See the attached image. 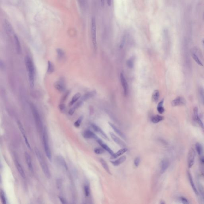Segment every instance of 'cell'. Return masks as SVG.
<instances>
[{"label": "cell", "instance_id": "1", "mask_svg": "<svg viewBox=\"0 0 204 204\" xmlns=\"http://www.w3.org/2000/svg\"><path fill=\"white\" fill-rule=\"evenodd\" d=\"M25 63L28 74V81L31 88H33L35 84V69L34 65L29 57L25 58Z\"/></svg>", "mask_w": 204, "mask_h": 204}, {"label": "cell", "instance_id": "2", "mask_svg": "<svg viewBox=\"0 0 204 204\" xmlns=\"http://www.w3.org/2000/svg\"><path fill=\"white\" fill-rule=\"evenodd\" d=\"M35 153L44 175L47 178H50L51 177L50 172L48 165L44 160V159L42 156V154H41V152L37 148H35Z\"/></svg>", "mask_w": 204, "mask_h": 204}, {"label": "cell", "instance_id": "3", "mask_svg": "<svg viewBox=\"0 0 204 204\" xmlns=\"http://www.w3.org/2000/svg\"><path fill=\"white\" fill-rule=\"evenodd\" d=\"M30 105L37 128L40 132H42L43 133L44 128H43V123L38 109L36 106L32 103H30Z\"/></svg>", "mask_w": 204, "mask_h": 204}, {"label": "cell", "instance_id": "4", "mask_svg": "<svg viewBox=\"0 0 204 204\" xmlns=\"http://www.w3.org/2000/svg\"><path fill=\"white\" fill-rule=\"evenodd\" d=\"M42 140L43 143V148L46 156L49 160H52V155L50 148L49 147V143L48 141V136L47 134V129L44 128L42 133Z\"/></svg>", "mask_w": 204, "mask_h": 204}, {"label": "cell", "instance_id": "5", "mask_svg": "<svg viewBox=\"0 0 204 204\" xmlns=\"http://www.w3.org/2000/svg\"><path fill=\"white\" fill-rule=\"evenodd\" d=\"M91 36L93 48L95 50L97 49V44L96 41V24L95 17H93L91 20Z\"/></svg>", "mask_w": 204, "mask_h": 204}, {"label": "cell", "instance_id": "6", "mask_svg": "<svg viewBox=\"0 0 204 204\" xmlns=\"http://www.w3.org/2000/svg\"><path fill=\"white\" fill-rule=\"evenodd\" d=\"M195 152L193 148H191L189 150L188 155V165L189 168L192 167L195 162Z\"/></svg>", "mask_w": 204, "mask_h": 204}, {"label": "cell", "instance_id": "7", "mask_svg": "<svg viewBox=\"0 0 204 204\" xmlns=\"http://www.w3.org/2000/svg\"><path fill=\"white\" fill-rule=\"evenodd\" d=\"M55 89L60 92L62 93L66 90V84L63 78H60L59 81L55 82L54 84Z\"/></svg>", "mask_w": 204, "mask_h": 204}, {"label": "cell", "instance_id": "8", "mask_svg": "<svg viewBox=\"0 0 204 204\" xmlns=\"http://www.w3.org/2000/svg\"><path fill=\"white\" fill-rule=\"evenodd\" d=\"M17 124H18V128H19V129L21 132L22 134L23 135L26 145L28 149H30V150H31V147L30 145V144L29 142H28V140L27 138V136H26V133L25 132L24 130V129L23 127L22 126V124H21V122L19 121L17 122Z\"/></svg>", "mask_w": 204, "mask_h": 204}, {"label": "cell", "instance_id": "9", "mask_svg": "<svg viewBox=\"0 0 204 204\" xmlns=\"http://www.w3.org/2000/svg\"><path fill=\"white\" fill-rule=\"evenodd\" d=\"M120 78L122 85L123 87L124 95L126 96L127 95H128V83L127 82L125 78L124 77L123 73H120Z\"/></svg>", "mask_w": 204, "mask_h": 204}, {"label": "cell", "instance_id": "10", "mask_svg": "<svg viewBox=\"0 0 204 204\" xmlns=\"http://www.w3.org/2000/svg\"><path fill=\"white\" fill-rule=\"evenodd\" d=\"M186 101L183 97L179 96L171 102V105L173 107H176L178 106H183L185 105Z\"/></svg>", "mask_w": 204, "mask_h": 204}, {"label": "cell", "instance_id": "11", "mask_svg": "<svg viewBox=\"0 0 204 204\" xmlns=\"http://www.w3.org/2000/svg\"><path fill=\"white\" fill-rule=\"evenodd\" d=\"M91 125L92 127L93 128V129L96 132L100 134V135H101V136L104 138L105 139V140H109V138H108L106 134L103 131V130H102V129L99 127L96 124H92Z\"/></svg>", "mask_w": 204, "mask_h": 204}, {"label": "cell", "instance_id": "12", "mask_svg": "<svg viewBox=\"0 0 204 204\" xmlns=\"http://www.w3.org/2000/svg\"><path fill=\"white\" fill-rule=\"evenodd\" d=\"M82 136L85 138L94 139L96 140L98 138L97 136L93 132L90 130H86L82 133Z\"/></svg>", "mask_w": 204, "mask_h": 204}, {"label": "cell", "instance_id": "13", "mask_svg": "<svg viewBox=\"0 0 204 204\" xmlns=\"http://www.w3.org/2000/svg\"><path fill=\"white\" fill-rule=\"evenodd\" d=\"M169 162L168 160L166 159H164L162 160L160 163V172L163 174L169 168Z\"/></svg>", "mask_w": 204, "mask_h": 204}, {"label": "cell", "instance_id": "14", "mask_svg": "<svg viewBox=\"0 0 204 204\" xmlns=\"http://www.w3.org/2000/svg\"><path fill=\"white\" fill-rule=\"evenodd\" d=\"M24 156L25 160H26L28 169L31 172H33L34 169H33V165L32 163V160H31L30 156L29 155V154H28V153L27 152L25 153Z\"/></svg>", "mask_w": 204, "mask_h": 204}, {"label": "cell", "instance_id": "15", "mask_svg": "<svg viewBox=\"0 0 204 204\" xmlns=\"http://www.w3.org/2000/svg\"><path fill=\"white\" fill-rule=\"evenodd\" d=\"M193 112L194 118L195 120L197 123H198V124L201 127V128H204V125H203V122L198 116V109L197 107H195L194 108Z\"/></svg>", "mask_w": 204, "mask_h": 204}, {"label": "cell", "instance_id": "16", "mask_svg": "<svg viewBox=\"0 0 204 204\" xmlns=\"http://www.w3.org/2000/svg\"><path fill=\"white\" fill-rule=\"evenodd\" d=\"M110 136L111 137L112 139L114 140V142L115 143H116L118 145H119V146L123 148H126V145L125 143H124V142L120 140L119 138L117 137L116 135H114L113 133L110 132Z\"/></svg>", "mask_w": 204, "mask_h": 204}, {"label": "cell", "instance_id": "17", "mask_svg": "<svg viewBox=\"0 0 204 204\" xmlns=\"http://www.w3.org/2000/svg\"><path fill=\"white\" fill-rule=\"evenodd\" d=\"M96 141L98 143H99V144L102 147V148L103 149H104V150L107 151L112 156L113 154H114L113 151H112L111 149H110V148H109V147L108 146L107 144H106L105 143H104L101 139L98 138L96 140Z\"/></svg>", "mask_w": 204, "mask_h": 204}, {"label": "cell", "instance_id": "18", "mask_svg": "<svg viewBox=\"0 0 204 204\" xmlns=\"http://www.w3.org/2000/svg\"><path fill=\"white\" fill-rule=\"evenodd\" d=\"M14 40L16 49L17 52L18 54H20L22 52L21 44H20V41L19 40V38H18L17 35H14Z\"/></svg>", "mask_w": 204, "mask_h": 204}, {"label": "cell", "instance_id": "19", "mask_svg": "<svg viewBox=\"0 0 204 204\" xmlns=\"http://www.w3.org/2000/svg\"><path fill=\"white\" fill-rule=\"evenodd\" d=\"M15 165L16 168H17V169L18 170V172L20 174V176L23 178L24 179L25 178V177H26V175H25L24 171L23 169L21 166V164L19 163L18 161L16 160L15 161Z\"/></svg>", "mask_w": 204, "mask_h": 204}, {"label": "cell", "instance_id": "20", "mask_svg": "<svg viewBox=\"0 0 204 204\" xmlns=\"http://www.w3.org/2000/svg\"><path fill=\"white\" fill-rule=\"evenodd\" d=\"M128 149L127 148H122V149L119 150L117 152L113 154V155H112L110 159L112 160L115 159L116 158H117L119 156H120L121 155H122L125 153L126 152V151H128Z\"/></svg>", "mask_w": 204, "mask_h": 204}, {"label": "cell", "instance_id": "21", "mask_svg": "<svg viewBox=\"0 0 204 204\" xmlns=\"http://www.w3.org/2000/svg\"><path fill=\"white\" fill-rule=\"evenodd\" d=\"M109 125L111 127V128H113V130H114V132L116 133V134H117L118 135H119V136H120L121 138H122L124 139V140H126V139L125 135H124V134H123V133L119 128H118L114 124H113L112 123H110V122H109Z\"/></svg>", "mask_w": 204, "mask_h": 204}, {"label": "cell", "instance_id": "22", "mask_svg": "<svg viewBox=\"0 0 204 204\" xmlns=\"http://www.w3.org/2000/svg\"><path fill=\"white\" fill-rule=\"evenodd\" d=\"M126 157L125 156H122L121 157H120L117 160H114V161H111V163L112 164H113V165L114 166H118L120 165V164L123 163L126 160Z\"/></svg>", "mask_w": 204, "mask_h": 204}, {"label": "cell", "instance_id": "23", "mask_svg": "<svg viewBox=\"0 0 204 204\" xmlns=\"http://www.w3.org/2000/svg\"><path fill=\"white\" fill-rule=\"evenodd\" d=\"M81 97V94L80 93H76L75 95L73 96L72 100L70 102H69V105L72 106L73 104H75L78 100L80 99Z\"/></svg>", "mask_w": 204, "mask_h": 204}, {"label": "cell", "instance_id": "24", "mask_svg": "<svg viewBox=\"0 0 204 204\" xmlns=\"http://www.w3.org/2000/svg\"><path fill=\"white\" fill-rule=\"evenodd\" d=\"M96 94V92L95 91L89 92L87 94H85L84 95H83L81 99L83 101H85L86 100L93 97Z\"/></svg>", "mask_w": 204, "mask_h": 204}, {"label": "cell", "instance_id": "25", "mask_svg": "<svg viewBox=\"0 0 204 204\" xmlns=\"http://www.w3.org/2000/svg\"><path fill=\"white\" fill-rule=\"evenodd\" d=\"M58 159L59 163L61 165V167H62V168L65 170H67L68 166L63 157L61 156H59L58 157Z\"/></svg>", "mask_w": 204, "mask_h": 204}, {"label": "cell", "instance_id": "26", "mask_svg": "<svg viewBox=\"0 0 204 204\" xmlns=\"http://www.w3.org/2000/svg\"><path fill=\"white\" fill-rule=\"evenodd\" d=\"M188 177H189V181H190V184H191V186H192V189H193V190L194 191V192L195 193L196 195H198V191H197V189L196 186H195V184L194 183L192 176L191 174L189 173L188 174Z\"/></svg>", "mask_w": 204, "mask_h": 204}, {"label": "cell", "instance_id": "27", "mask_svg": "<svg viewBox=\"0 0 204 204\" xmlns=\"http://www.w3.org/2000/svg\"><path fill=\"white\" fill-rule=\"evenodd\" d=\"M164 119L163 116L159 115H155L151 118V121L154 124H156L162 121Z\"/></svg>", "mask_w": 204, "mask_h": 204}, {"label": "cell", "instance_id": "28", "mask_svg": "<svg viewBox=\"0 0 204 204\" xmlns=\"http://www.w3.org/2000/svg\"><path fill=\"white\" fill-rule=\"evenodd\" d=\"M55 70L54 65L53 63L50 61L48 62V67H47V72L48 74H51L54 72Z\"/></svg>", "mask_w": 204, "mask_h": 204}, {"label": "cell", "instance_id": "29", "mask_svg": "<svg viewBox=\"0 0 204 204\" xmlns=\"http://www.w3.org/2000/svg\"><path fill=\"white\" fill-rule=\"evenodd\" d=\"M163 103H164V99H163L160 101L157 105V111L160 114H163L165 111V109L163 107Z\"/></svg>", "mask_w": 204, "mask_h": 204}, {"label": "cell", "instance_id": "30", "mask_svg": "<svg viewBox=\"0 0 204 204\" xmlns=\"http://www.w3.org/2000/svg\"><path fill=\"white\" fill-rule=\"evenodd\" d=\"M100 162L102 165V166L103 167V168H104V170H105L106 172L108 173V174L111 175V173L109 167L108 166V164H107L105 161L102 159H101L100 160Z\"/></svg>", "mask_w": 204, "mask_h": 204}, {"label": "cell", "instance_id": "31", "mask_svg": "<svg viewBox=\"0 0 204 204\" xmlns=\"http://www.w3.org/2000/svg\"><path fill=\"white\" fill-rule=\"evenodd\" d=\"M56 53L57 54L58 59L61 60L64 58L65 54L64 51L60 48H58L56 49Z\"/></svg>", "mask_w": 204, "mask_h": 204}, {"label": "cell", "instance_id": "32", "mask_svg": "<svg viewBox=\"0 0 204 204\" xmlns=\"http://www.w3.org/2000/svg\"><path fill=\"white\" fill-rule=\"evenodd\" d=\"M160 96V93L158 90H155L153 93L152 100L154 102H157Z\"/></svg>", "mask_w": 204, "mask_h": 204}, {"label": "cell", "instance_id": "33", "mask_svg": "<svg viewBox=\"0 0 204 204\" xmlns=\"http://www.w3.org/2000/svg\"><path fill=\"white\" fill-rule=\"evenodd\" d=\"M199 96L201 102L204 104V89L203 87H200L199 89Z\"/></svg>", "mask_w": 204, "mask_h": 204}, {"label": "cell", "instance_id": "34", "mask_svg": "<svg viewBox=\"0 0 204 204\" xmlns=\"http://www.w3.org/2000/svg\"><path fill=\"white\" fill-rule=\"evenodd\" d=\"M195 148H196V151H197L198 155H201L203 154V148L201 144L199 143H196L195 144Z\"/></svg>", "mask_w": 204, "mask_h": 204}, {"label": "cell", "instance_id": "35", "mask_svg": "<svg viewBox=\"0 0 204 204\" xmlns=\"http://www.w3.org/2000/svg\"><path fill=\"white\" fill-rule=\"evenodd\" d=\"M135 61V58L134 57H132L127 61V65L129 68L132 69L134 66Z\"/></svg>", "mask_w": 204, "mask_h": 204}, {"label": "cell", "instance_id": "36", "mask_svg": "<svg viewBox=\"0 0 204 204\" xmlns=\"http://www.w3.org/2000/svg\"><path fill=\"white\" fill-rule=\"evenodd\" d=\"M198 189H199L200 194L201 195L202 201L204 203V189L201 185L199 184L198 185Z\"/></svg>", "mask_w": 204, "mask_h": 204}, {"label": "cell", "instance_id": "37", "mask_svg": "<svg viewBox=\"0 0 204 204\" xmlns=\"http://www.w3.org/2000/svg\"><path fill=\"white\" fill-rule=\"evenodd\" d=\"M0 199H1V202L2 203V204H6L7 202H6V197H5V192H4L3 191L1 190L0 193Z\"/></svg>", "mask_w": 204, "mask_h": 204}, {"label": "cell", "instance_id": "38", "mask_svg": "<svg viewBox=\"0 0 204 204\" xmlns=\"http://www.w3.org/2000/svg\"><path fill=\"white\" fill-rule=\"evenodd\" d=\"M83 119V116H80V117L79 118V119H78V120H77L74 123V126L76 128H79L81 124Z\"/></svg>", "mask_w": 204, "mask_h": 204}, {"label": "cell", "instance_id": "39", "mask_svg": "<svg viewBox=\"0 0 204 204\" xmlns=\"http://www.w3.org/2000/svg\"><path fill=\"white\" fill-rule=\"evenodd\" d=\"M192 57L194 60H195V61H196V63L198 64L200 66H203V65L202 64V62H201L198 57L197 56L196 54H192Z\"/></svg>", "mask_w": 204, "mask_h": 204}, {"label": "cell", "instance_id": "40", "mask_svg": "<svg viewBox=\"0 0 204 204\" xmlns=\"http://www.w3.org/2000/svg\"><path fill=\"white\" fill-rule=\"evenodd\" d=\"M84 194L86 197H89L90 194V191L89 186L87 185H86L84 186Z\"/></svg>", "mask_w": 204, "mask_h": 204}, {"label": "cell", "instance_id": "41", "mask_svg": "<svg viewBox=\"0 0 204 204\" xmlns=\"http://www.w3.org/2000/svg\"><path fill=\"white\" fill-rule=\"evenodd\" d=\"M57 188L58 190H61L62 187V180L61 179L58 178L56 181Z\"/></svg>", "mask_w": 204, "mask_h": 204}, {"label": "cell", "instance_id": "42", "mask_svg": "<svg viewBox=\"0 0 204 204\" xmlns=\"http://www.w3.org/2000/svg\"><path fill=\"white\" fill-rule=\"evenodd\" d=\"M104 149H102L100 148H95L94 149V152L97 154H101L104 152Z\"/></svg>", "mask_w": 204, "mask_h": 204}, {"label": "cell", "instance_id": "43", "mask_svg": "<svg viewBox=\"0 0 204 204\" xmlns=\"http://www.w3.org/2000/svg\"><path fill=\"white\" fill-rule=\"evenodd\" d=\"M80 6L82 8H85L87 4V0H78Z\"/></svg>", "mask_w": 204, "mask_h": 204}, {"label": "cell", "instance_id": "44", "mask_svg": "<svg viewBox=\"0 0 204 204\" xmlns=\"http://www.w3.org/2000/svg\"><path fill=\"white\" fill-rule=\"evenodd\" d=\"M59 108L61 113H64L66 111V106L63 103L60 104L59 106Z\"/></svg>", "mask_w": 204, "mask_h": 204}, {"label": "cell", "instance_id": "45", "mask_svg": "<svg viewBox=\"0 0 204 204\" xmlns=\"http://www.w3.org/2000/svg\"><path fill=\"white\" fill-rule=\"evenodd\" d=\"M140 159L139 157H137L135 159V160H134V164L135 165V166H138L140 165Z\"/></svg>", "mask_w": 204, "mask_h": 204}, {"label": "cell", "instance_id": "46", "mask_svg": "<svg viewBox=\"0 0 204 204\" xmlns=\"http://www.w3.org/2000/svg\"><path fill=\"white\" fill-rule=\"evenodd\" d=\"M180 200L183 204L189 203V201H188V200L186 198H185V197H180Z\"/></svg>", "mask_w": 204, "mask_h": 204}, {"label": "cell", "instance_id": "47", "mask_svg": "<svg viewBox=\"0 0 204 204\" xmlns=\"http://www.w3.org/2000/svg\"><path fill=\"white\" fill-rule=\"evenodd\" d=\"M75 110H76V109L73 107L69 110V111L68 112V114L69 115H72L73 114H74Z\"/></svg>", "mask_w": 204, "mask_h": 204}, {"label": "cell", "instance_id": "48", "mask_svg": "<svg viewBox=\"0 0 204 204\" xmlns=\"http://www.w3.org/2000/svg\"><path fill=\"white\" fill-rule=\"evenodd\" d=\"M59 198L62 204H66V203H67V202L66 201V200L63 197H62L61 196H59Z\"/></svg>", "mask_w": 204, "mask_h": 204}, {"label": "cell", "instance_id": "49", "mask_svg": "<svg viewBox=\"0 0 204 204\" xmlns=\"http://www.w3.org/2000/svg\"><path fill=\"white\" fill-rule=\"evenodd\" d=\"M69 93L68 92H67V93H66L65 95L64 96H63V97L62 98V102H63L64 101H65V100L67 98V96H68V95H69Z\"/></svg>", "mask_w": 204, "mask_h": 204}, {"label": "cell", "instance_id": "50", "mask_svg": "<svg viewBox=\"0 0 204 204\" xmlns=\"http://www.w3.org/2000/svg\"><path fill=\"white\" fill-rule=\"evenodd\" d=\"M107 3L108 6H110L112 4V0H107Z\"/></svg>", "mask_w": 204, "mask_h": 204}, {"label": "cell", "instance_id": "51", "mask_svg": "<svg viewBox=\"0 0 204 204\" xmlns=\"http://www.w3.org/2000/svg\"><path fill=\"white\" fill-rule=\"evenodd\" d=\"M101 5L102 6H104V0H101Z\"/></svg>", "mask_w": 204, "mask_h": 204}, {"label": "cell", "instance_id": "52", "mask_svg": "<svg viewBox=\"0 0 204 204\" xmlns=\"http://www.w3.org/2000/svg\"><path fill=\"white\" fill-rule=\"evenodd\" d=\"M201 161L202 162V163L204 164V157H203L201 159Z\"/></svg>", "mask_w": 204, "mask_h": 204}, {"label": "cell", "instance_id": "53", "mask_svg": "<svg viewBox=\"0 0 204 204\" xmlns=\"http://www.w3.org/2000/svg\"><path fill=\"white\" fill-rule=\"evenodd\" d=\"M161 204H165V202H162H162H161Z\"/></svg>", "mask_w": 204, "mask_h": 204}, {"label": "cell", "instance_id": "54", "mask_svg": "<svg viewBox=\"0 0 204 204\" xmlns=\"http://www.w3.org/2000/svg\"><path fill=\"white\" fill-rule=\"evenodd\" d=\"M203 45H204V40L203 41Z\"/></svg>", "mask_w": 204, "mask_h": 204}, {"label": "cell", "instance_id": "55", "mask_svg": "<svg viewBox=\"0 0 204 204\" xmlns=\"http://www.w3.org/2000/svg\"><path fill=\"white\" fill-rule=\"evenodd\" d=\"M203 19H204V14H203Z\"/></svg>", "mask_w": 204, "mask_h": 204}]
</instances>
